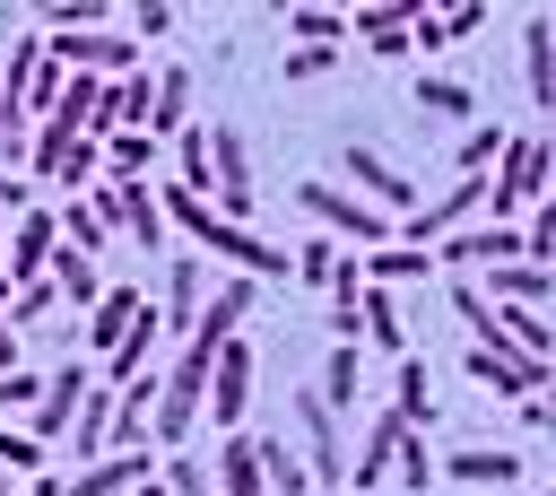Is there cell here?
<instances>
[{
	"instance_id": "6da1fadb",
	"label": "cell",
	"mask_w": 556,
	"mask_h": 496,
	"mask_svg": "<svg viewBox=\"0 0 556 496\" xmlns=\"http://www.w3.org/2000/svg\"><path fill=\"white\" fill-rule=\"evenodd\" d=\"M547 165H556V148H547L539 131L504 139V157L486 165V209H495V226H513L530 200H547Z\"/></svg>"
},
{
	"instance_id": "7a4b0ae2",
	"label": "cell",
	"mask_w": 556,
	"mask_h": 496,
	"mask_svg": "<svg viewBox=\"0 0 556 496\" xmlns=\"http://www.w3.org/2000/svg\"><path fill=\"white\" fill-rule=\"evenodd\" d=\"M113 235H130L139 252H165V209H156V191L148 183H113V174H96V191H78Z\"/></svg>"
},
{
	"instance_id": "3957f363",
	"label": "cell",
	"mask_w": 556,
	"mask_h": 496,
	"mask_svg": "<svg viewBox=\"0 0 556 496\" xmlns=\"http://www.w3.org/2000/svg\"><path fill=\"white\" fill-rule=\"evenodd\" d=\"M295 435H304V470L321 496H348V444H339V409H321V392H295Z\"/></svg>"
},
{
	"instance_id": "277c9868",
	"label": "cell",
	"mask_w": 556,
	"mask_h": 496,
	"mask_svg": "<svg viewBox=\"0 0 556 496\" xmlns=\"http://www.w3.org/2000/svg\"><path fill=\"white\" fill-rule=\"evenodd\" d=\"M295 200H304V218H321V226H330V244H339V235H348V244H365V252H374V244H391V218H382V209H365L348 183H295Z\"/></svg>"
},
{
	"instance_id": "5b68a950",
	"label": "cell",
	"mask_w": 556,
	"mask_h": 496,
	"mask_svg": "<svg viewBox=\"0 0 556 496\" xmlns=\"http://www.w3.org/2000/svg\"><path fill=\"white\" fill-rule=\"evenodd\" d=\"M348 191H356L365 209H382L391 226H400V218L417 209V183H408V174H400V165H391L382 148H365V139H348Z\"/></svg>"
},
{
	"instance_id": "8992f818",
	"label": "cell",
	"mask_w": 556,
	"mask_h": 496,
	"mask_svg": "<svg viewBox=\"0 0 556 496\" xmlns=\"http://www.w3.org/2000/svg\"><path fill=\"white\" fill-rule=\"evenodd\" d=\"M252 383H261L252 348H243V339H226V348H217V365H208L200 418H217V435H235V426H243V409H252Z\"/></svg>"
},
{
	"instance_id": "52a82bcc",
	"label": "cell",
	"mask_w": 556,
	"mask_h": 496,
	"mask_svg": "<svg viewBox=\"0 0 556 496\" xmlns=\"http://www.w3.org/2000/svg\"><path fill=\"white\" fill-rule=\"evenodd\" d=\"M87 383H96V365H87V357H70V365H61V374L35 392V409H26V435H35L43 452L70 435V418H78V392H87Z\"/></svg>"
},
{
	"instance_id": "ba28073f",
	"label": "cell",
	"mask_w": 556,
	"mask_h": 496,
	"mask_svg": "<svg viewBox=\"0 0 556 496\" xmlns=\"http://www.w3.org/2000/svg\"><path fill=\"white\" fill-rule=\"evenodd\" d=\"M52 244H61V218H52V209H26V218L9 226V244H0L9 287H35V278H43V261H52Z\"/></svg>"
},
{
	"instance_id": "9c48e42d",
	"label": "cell",
	"mask_w": 556,
	"mask_h": 496,
	"mask_svg": "<svg viewBox=\"0 0 556 496\" xmlns=\"http://www.w3.org/2000/svg\"><path fill=\"white\" fill-rule=\"evenodd\" d=\"M208 305V270L200 252H165V296H156V331H191Z\"/></svg>"
},
{
	"instance_id": "30bf717a",
	"label": "cell",
	"mask_w": 556,
	"mask_h": 496,
	"mask_svg": "<svg viewBox=\"0 0 556 496\" xmlns=\"http://www.w3.org/2000/svg\"><path fill=\"white\" fill-rule=\"evenodd\" d=\"M469 383H486L495 400H530V392H547V365H530V357H513V348H478L469 339Z\"/></svg>"
},
{
	"instance_id": "8fae6325",
	"label": "cell",
	"mask_w": 556,
	"mask_h": 496,
	"mask_svg": "<svg viewBox=\"0 0 556 496\" xmlns=\"http://www.w3.org/2000/svg\"><path fill=\"white\" fill-rule=\"evenodd\" d=\"M521 87H530L539 113H556V17L547 9L521 17Z\"/></svg>"
},
{
	"instance_id": "7c38bea8",
	"label": "cell",
	"mask_w": 556,
	"mask_h": 496,
	"mask_svg": "<svg viewBox=\"0 0 556 496\" xmlns=\"http://www.w3.org/2000/svg\"><path fill=\"white\" fill-rule=\"evenodd\" d=\"M139 313H148V296H139V287H104V296L87 305V322H78V348H87V357H113V348H122V331H130Z\"/></svg>"
},
{
	"instance_id": "4fadbf2b",
	"label": "cell",
	"mask_w": 556,
	"mask_h": 496,
	"mask_svg": "<svg viewBox=\"0 0 556 496\" xmlns=\"http://www.w3.org/2000/svg\"><path fill=\"white\" fill-rule=\"evenodd\" d=\"M434 479H460V487H513V479H521V452H504V444H460V452H434Z\"/></svg>"
},
{
	"instance_id": "5bb4252c",
	"label": "cell",
	"mask_w": 556,
	"mask_h": 496,
	"mask_svg": "<svg viewBox=\"0 0 556 496\" xmlns=\"http://www.w3.org/2000/svg\"><path fill=\"white\" fill-rule=\"evenodd\" d=\"M478 296H486V305H530V313H547V296H556V270H547V261H495Z\"/></svg>"
},
{
	"instance_id": "9a60e30c",
	"label": "cell",
	"mask_w": 556,
	"mask_h": 496,
	"mask_svg": "<svg viewBox=\"0 0 556 496\" xmlns=\"http://www.w3.org/2000/svg\"><path fill=\"white\" fill-rule=\"evenodd\" d=\"M113 452V383H87L78 392V418H70V461H104Z\"/></svg>"
},
{
	"instance_id": "2e32d148",
	"label": "cell",
	"mask_w": 556,
	"mask_h": 496,
	"mask_svg": "<svg viewBox=\"0 0 556 496\" xmlns=\"http://www.w3.org/2000/svg\"><path fill=\"white\" fill-rule=\"evenodd\" d=\"M156 339H165V331H156V305H148V313L122 331V348L104 357V374H96V383H113V392H122V383H148V374H156Z\"/></svg>"
},
{
	"instance_id": "e0dca14e",
	"label": "cell",
	"mask_w": 556,
	"mask_h": 496,
	"mask_svg": "<svg viewBox=\"0 0 556 496\" xmlns=\"http://www.w3.org/2000/svg\"><path fill=\"white\" fill-rule=\"evenodd\" d=\"M139 479H156V452H104V461H87L61 496H130Z\"/></svg>"
},
{
	"instance_id": "ac0fdd59",
	"label": "cell",
	"mask_w": 556,
	"mask_h": 496,
	"mask_svg": "<svg viewBox=\"0 0 556 496\" xmlns=\"http://www.w3.org/2000/svg\"><path fill=\"white\" fill-rule=\"evenodd\" d=\"M208 487H217V496H269V487H261V452H252L243 426L217 435V470H208Z\"/></svg>"
},
{
	"instance_id": "d6986e66",
	"label": "cell",
	"mask_w": 556,
	"mask_h": 496,
	"mask_svg": "<svg viewBox=\"0 0 556 496\" xmlns=\"http://www.w3.org/2000/svg\"><path fill=\"white\" fill-rule=\"evenodd\" d=\"M356 339L408 357V322H400V296H391V287H365V296H356Z\"/></svg>"
},
{
	"instance_id": "ffe728a7",
	"label": "cell",
	"mask_w": 556,
	"mask_h": 496,
	"mask_svg": "<svg viewBox=\"0 0 556 496\" xmlns=\"http://www.w3.org/2000/svg\"><path fill=\"white\" fill-rule=\"evenodd\" d=\"M391 444H400V418L374 409V418H365V444H356V461H348V487H382V479H391Z\"/></svg>"
},
{
	"instance_id": "44dd1931",
	"label": "cell",
	"mask_w": 556,
	"mask_h": 496,
	"mask_svg": "<svg viewBox=\"0 0 556 496\" xmlns=\"http://www.w3.org/2000/svg\"><path fill=\"white\" fill-rule=\"evenodd\" d=\"M356 270H365V287H408V278L434 270V252H417V244H374V252H356Z\"/></svg>"
},
{
	"instance_id": "7402d4cb",
	"label": "cell",
	"mask_w": 556,
	"mask_h": 496,
	"mask_svg": "<svg viewBox=\"0 0 556 496\" xmlns=\"http://www.w3.org/2000/svg\"><path fill=\"white\" fill-rule=\"evenodd\" d=\"M43 278H52V296H61V305H78V313H87V305L104 296V278H96V261H87V252H70V244H52V261H43Z\"/></svg>"
},
{
	"instance_id": "603a6c76",
	"label": "cell",
	"mask_w": 556,
	"mask_h": 496,
	"mask_svg": "<svg viewBox=\"0 0 556 496\" xmlns=\"http://www.w3.org/2000/svg\"><path fill=\"white\" fill-rule=\"evenodd\" d=\"M191 131V70H156V104H148V139Z\"/></svg>"
},
{
	"instance_id": "cb8c5ba5",
	"label": "cell",
	"mask_w": 556,
	"mask_h": 496,
	"mask_svg": "<svg viewBox=\"0 0 556 496\" xmlns=\"http://www.w3.org/2000/svg\"><path fill=\"white\" fill-rule=\"evenodd\" d=\"M391 392H400V400H391V418H400L408 435H426V426H434V392H426V357H417V348L400 357V383H391Z\"/></svg>"
},
{
	"instance_id": "d4e9b609",
	"label": "cell",
	"mask_w": 556,
	"mask_h": 496,
	"mask_svg": "<svg viewBox=\"0 0 556 496\" xmlns=\"http://www.w3.org/2000/svg\"><path fill=\"white\" fill-rule=\"evenodd\" d=\"M252 452H261V487H269V496H313V470H304V452H287L278 435H252Z\"/></svg>"
},
{
	"instance_id": "484cf974",
	"label": "cell",
	"mask_w": 556,
	"mask_h": 496,
	"mask_svg": "<svg viewBox=\"0 0 556 496\" xmlns=\"http://www.w3.org/2000/svg\"><path fill=\"white\" fill-rule=\"evenodd\" d=\"M148 157H156L148 131H113V139H96V165H104L113 183H148Z\"/></svg>"
},
{
	"instance_id": "4316f807",
	"label": "cell",
	"mask_w": 556,
	"mask_h": 496,
	"mask_svg": "<svg viewBox=\"0 0 556 496\" xmlns=\"http://www.w3.org/2000/svg\"><path fill=\"white\" fill-rule=\"evenodd\" d=\"M321 409H356V392H365V365H356V339H339L330 357H321Z\"/></svg>"
},
{
	"instance_id": "83f0119b",
	"label": "cell",
	"mask_w": 556,
	"mask_h": 496,
	"mask_svg": "<svg viewBox=\"0 0 556 496\" xmlns=\"http://www.w3.org/2000/svg\"><path fill=\"white\" fill-rule=\"evenodd\" d=\"M70 148H78V131H70L61 113H43V122H35V139H26V165H35V183H52Z\"/></svg>"
},
{
	"instance_id": "f1b7e54d",
	"label": "cell",
	"mask_w": 556,
	"mask_h": 496,
	"mask_svg": "<svg viewBox=\"0 0 556 496\" xmlns=\"http://www.w3.org/2000/svg\"><path fill=\"white\" fill-rule=\"evenodd\" d=\"M52 218H61V244H70V252H87V261H96V252H113V226H104L87 200H70V209H52Z\"/></svg>"
},
{
	"instance_id": "f546056e",
	"label": "cell",
	"mask_w": 556,
	"mask_h": 496,
	"mask_svg": "<svg viewBox=\"0 0 556 496\" xmlns=\"http://www.w3.org/2000/svg\"><path fill=\"white\" fill-rule=\"evenodd\" d=\"M504 139H513L504 122H469V131H460V148H452V165H460V174H486V165L504 157Z\"/></svg>"
},
{
	"instance_id": "4dcf8cb0",
	"label": "cell",
	"mask_w": 556,
	"mask_h": 496,
	"mask_svg": "<svg viewBox=\"0 0 556 496\" xmlns=\"http://www.w3.org/2000/svg\"><path fill=\"white\" fill-rule=\"evenodd\" d=\"M513 235H521V261H547L556 270V200H530Z\"/></svg>"
},
{
	"instance_id": "1f68e13d",
	"label": "cell",
	"mask_w": 556,
	"mask_h": 496,
	"mask_svg": "<svg viewBox=\"0 0 556 496\" xmlns=\"http://www.w3.org/2000/svg\"><path fill=\"white\" fill-rule=\"evenodd\" d=\"M391 479H400L408 496H426V487H434V452H426V435H408V426H400V444H391Z\"/></svg>"
},
{
	"instance_id": "d6a6232c",
	"label": "cell",
	"mask_w": 556,
	"mask_h": 496,
	"mask_svg": "<svg viewBox=\"0 0 556 496\" xmlns=\"http://www.w3.org/2000/svg\"><path fill=\"white\" fill-rule=\"evenodd\" d=\"M287 35H295V44H321V52H339V35H348V9H287Z\"/></svg>"
},
{
	"instance_id": "836d02e7",
	"label": "cell",
	"mask_w": 556,
	"mask_h": 496,
	"mask_svg": "<svg viewBox=\"0 0 556 496\" xmlns=\"http://www.w3.org/2000/svg\"><path fill=\"white\" fill-rule=\"evenodd\" d=\"M174 165H182V191H200V200H208V122L174 131Z\"/></svg>"
},
{
	"instance_id": "e575fe53",
	"label": "cell",
	"mask_w": 556,
	"mask_h": 496,
	"mask_svg": "<svg viewBox=\"0 0 556 496\" xmlns=\"http://www.w3.org/2000/svg\"><path fill=\"white\" fill-rule=\"evenodd\" d=\"M339 252H348V244H330V235H313V244H295V252H287V278H304V287H330V270H339Z\"/></svg>"
},
{
	"instance_id": "d590c367",
	"label": "cell",
	"mask_w": 556,
	"mask_h": 496,
	"mask_svg": "<svg viewBox=\"0 0 556 496\" xmlns=\"http://www.w3.org/2000/svg\"><path fill=\"white\" fill-rule=\"evenodd\" d=\"M156 487L165 496H217L208 487V461H191V452H156Z\"/></svg>"
},
{
	"instance_id": "8d00e7d4",
	"label": "cell",
	"mask_w": 556,
	"mask_h": 496,
	"mask_svg": "<svg viewBox=\"0 0 556 496\" xmlns=\"http://www.w3.org/2000/svg\"><path fill=\"white\" fill-rule=\"evenodd\" d=\"M417 113H452L460 122V113H478V96L460 78H417Z\"/></svg>"
},
{
	"instance_id": "74e56055",
	"label": "cell",
	"mask_w": 556,
	"mask_h": 496,
	"mask_svg": "<svg viewBox=\"0 0 556 496\" xmlns=\"http://www.w3.org/2000/svg\"><path fill=\"white\" fill-rule=\"evenodd\" d=\"M330 61H339V52H321V44H295V52L278 61V78H287V87H313V78H330Z\"/></svg>"
},
{
	"instance_id": "f35d334b",
	"label": "cell",
	"mask_w": 556,
	"mask_h": 496,
	"mask_svg": "<svg viewBox=\"0 0 556 496\" xmlns=\"http://www.w3.org/2000/svg\"><path fill=\"white\" fill-rule=\"evenodd\" d=\"M43 461H52V452H43L26 426H9V418H0V470H43Z\"/></svg>"
},
{
	"instance_id": "ab89813d",
	"label": "cell",
	"mask_w": 556,
	"mask_h": 496,
	"mask_svg": "<svg viewBox=\"0 0 556 496\" xmlns=\"http://www.w3.org/2000/svg\"><path fill=\"white\" fill-rule=\"evenodd\" d=\"M452 313H460L469 339H486V296H478V278H452Z\"/></svg>"
},
{
	"instance_id": "60d3db41",
	"label": "cell",
	"mask_w": 556,
	"mask_h": 496,
	"mask_svg": "<svg viewBox=\"0 0 556 496\" xmlns=\"http://www.w3.org/2000/svg\"><path fill=\"white\" fill-rule=\"evenodd\" d=\"M35 392H43V383H35L26 365H9V374H0V418H9V409H35Z\"/></svg>"
},
{
	"instance_id": "b9f144b4",
	"label": "cell",
	"mask_w": 556,
	"mask_h": 496,
	"mask_svg": "<svg viewBox=\"0 0 556 496\" xmlns=\"http://www.w3.org/2000/svg\"><path fill=\"white\" fill-rule=\"evenodd\" d=\"M26 209H35V183H17V174L0 165V218H26Z\"/></svg>"
},
{
	"instance_id": "7bdbcfd3",
	"label": "cell",
	"mask_w": 556,
	"mask_h": 496,
	"mask_svg": "<svg viewBox=\"0 0 556 496\" xmlns=\"http://www.w3.org/2000/svg\"><path fill=\"white\" fill-rule=\"evenodd\" d=\"M139 35H148V44L174 35V9H165V0H139Z\"/></svg>"
},
{
	"instance_id": "ee69618b",
	"label": "cell",
	"mask_w": 556,
	"mask_h": 496,
	"mask_svg": "<svg viewBox=\"0 0 556 496\" xmlns=\"http://www.w3.org/2000/svg\"><path fill=\"white\" fill-rule=\"evenodd\" d=\"M478 26H486V9H478V0H460V9H443V35H478Z\"/></svg>"
},
{
	"instance_id": "f6af8a7d",
	"label": "cell",
	"mask_w": 556,
	"mask_h": 496,
	"mask_svg": "<svg viewBox=\"0 0 556 496\" xmlns=\"http://www.w3.org/2000/svg\"><path fill=\"white\" fill-rule=\"evenodd\" d=\"M521 426H530V435H547V426H556V400H547V392H530V400H521Z\"/></svg>"
},
{
	"instance_id": "bcb514c9",
	"label": "cell",
	"mask_w": 556,
	"mask_h": 496,
	"mask_svg": "<svg viewBox=\"0 0 556 496\" xmlns=\"http://www.w3.org/2000/svg\"><path fill=\"white\" fill-rule=\"evenodd\" d=\"M17 496H61V479H35V487H17Z\"/></svg>"
},
{
	"instance_id": "7dc6e473",
	"label": "cell",
	"mask_w": 556,
	"mask_h": 496,
	"mask_svg": "<svg viewBox=\"0 0 556 496\" xmlns=\"http://www.w3.org/2000/svg\"><path fill=\"white\" fill-rule=\"evenodd\" d=\"M130 496H165V487H156V479H139V487H130Z\"/></svg>"
},
{
	"instance_id": "c3c4849f",
	"label": "cell",
	"mask_w": 556,
	"mask_h": 496,
	"mask_svg": "<svg viewBox=\"0 0 556 496\" xmlns=\"http://www.w3.org/2000/svg\"><path fill=\"white\" fill-rule=\"evenodd\" d=\"M0 305H9V270H0Z\"/></svg>"
},
{
	"instance_id": "681fc988",
	"label": "cell",
	"mask_w": 556,
	"mask_h": 496,
	"mask_svg": "<svg viewBox=\"0 0 556 496\" xmlns=\"http://www.w3.org/2000/svg\"><path fill=\"white\" fill-rule=\"evenodd\" d=\"M0 496H17V487H9V479H0Z\"/></svg>"
}]
</instances>
